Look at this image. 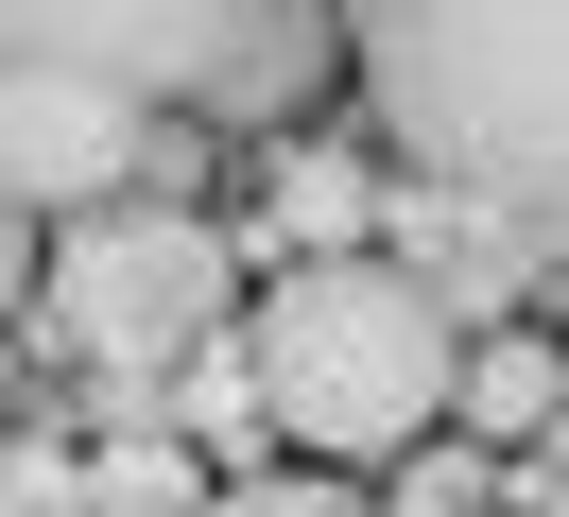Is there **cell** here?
<instances>
[{"label":"cell","instance_id":"cell-5","mask_svg":"<svg viewBox=\"0 0 569 517\" xmlns=\"http://www.w3.org/2000/svg\"><path fill=\"white\" fill-rule=\"evenodd\" d=\"M156 172V103L104 69H0V190L18 207H104Z\"/></svg>","mask_w":569,"mask_h":517},{"label":"cell","instance_id":"cell-6","mask_svg":"<svg viewBox=\"0 0 569 517\" xmlns=\"http://www.w3.org/2000/svg\"><path fill=\"white\" fill-rule=\"evenodd\" d=\"M259 241L277 259H328V241H380V172L328 156V138H293L277 172H259Z\"/></svg>","mask_w":569,"mask_h":517},{"label":"cell","instance_id":"cell-2","mask_svg":"<svg viewBox=\"0 0 569 517\" xmlns=\"http://www.w3.org/2000/svg\"><path fill=\"white\" fill-rule=\"evenodd\" d=\"M242 362H259V414L293 448H415L449 414L466 345H449V294L380 241H328V259H277V294L242 310Z\"/></svg>","mask_w":569,"mask_h":517},{"label":"cell","instance_id":"cell-7","mask_svg":"<svg viewBox=\"0 0 569 517\" xmlns=\"http://www.w3.org/2000/svg\"><path fill=\"white\" fill-rule=\"evenodd\" d=\"M449 414H466V431H500V448H535V431H552V414H569V362H552V345H535V328H500V345H466V379H449Z\"/></svg>","mask_w":569,"mask_h":517},{"label":"cell","instance_id":"cell-14","mask_svg":"<svg viewBox=\"0 0 569 517\" xmlns=\"http://www.w3.org/2000/svg\"><path fill=\"white\" fill-rule=\"evenodd\" d=\"M0 448H18V431H0Z\"/></svg>","mask_w":569,"mask_h":517},{"label":"cell","instance_id":"cell-8","mask_svg":"<svg viewBox=\"0 0 569 517\" xmlns=\"http://www.w3.org/2000/svg\"><path fill=\"white\" fill-rule=\"evenodd\" d=\"M208 500V466H190L173 431H121V448H87V517H190Z\"/></svg>","mask_w":569,"mask_h":517},{"label":"cell","instance_id":"cell-13","mask_svg":"<svg viewBox=\"0 0 569 517\" xmlns=\"http://www.w3.org/2000/svg\"><path fill=\"white\" fill-rule=\"evenodd\" d=\"M0 517H70V500H36V483H18V466H0Z\"/></svg>","mask_w":569,"mask_h":517},{"label":"cell","instance_id":"cell-11","mask_svg":"<svg viewBox=\"0 0 569 517\" xmlns=\"http://www.w3.org/2000/svg\"><path fill=\"white\" fill-rule=\"evenodd\" d=\"M535 517H569V414L535 431Z\"/></svg>","mask_w":569,"mask_h":517},{"label":"cell","instance_id":"cell-9","mask_svg":"<svg viewBox=\"0 0 569 517\" xmlns=\"http://www.w3.org/2000/svg\"><path fill=\"white\" fill-rule=\"evenodd\" d=\"M380 517H483V448H431V431H415V448H397V500H380Z\"/></svg>","mask_w":569,"mask_h":517},{"label":"cell","instance_id":"cell-10","mask_svg":"<svg viewBox=\"0 0 569 517\" xmlns=\"http://www.w3.org/2000/svg\"><path fill=\"white\" fill-rule=\"evenodd\" d=\"M208 517H380L362 483H328V466H259V483H224Z\"/></svg>","mask_w":569,"mask_h":517},{"label":"cell","instance_id":"cell-12","mask_svg":"<svg viewBox=\"0 0 569 517\" xmlns=\"http://www.w3.org/2000/svg\"><path fill=\"white\" fill-rule=\"evenodd\" d=\"M0 310H18V190H0Z\"/></svg>","mask_w":569,"mask_h":517},{"label":"cell","instance_id":"cell-1","mask_svg":"<svg viewBox=\"0 0 569 517\" xmlns=\"http://www.w3.org/2000/svg\"><path fill=\"white\" fill-rule=\"evenodd\" d=\"M380 138L449 207L569 225V0H346Z\"/></svg>","mask_w":569,"mask_h":517},{"label":"cell","instance_id":"cell-3","mask_svg":"<svg viewBox=\"0 0 569 517\" xmlns=\"http://www.w3.org/2000/svg\"><path fill=\"white\" fill-rule=\"evenodd\" d=\"M224 310H242V259H224V225H208V207H173V190L70 207V241L36 259V328L70 345L104 397L190 379V362L224 345Z\"/></svg>","mask_w":569,"mask_h":517},{"label":"cell","instance_id":"cell-4","mask_svg":"<svg viewBox=\"0 0 569 517\" xmlns=\"http://www.w3.org/2000/svg\"><path fill=\"white\" fill-rule=\"evenodd\" d=\"M259 0H0V69H104L139 103H208Z\"/></svg>","mask_w":569,"mask_h":517}]
</instances>
